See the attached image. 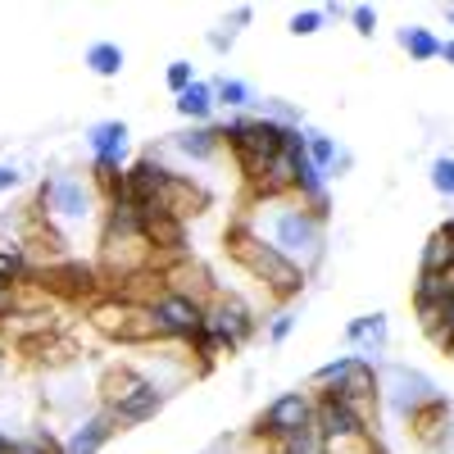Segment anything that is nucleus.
Here are the masks:
<instances>
[{
	"mask_svg": "<svg viewBox=\"0 0 454 454\" xmlns=\"http://www.w3.org/2000/svg\"><path fill=\"white\" fill-rule=\"evenodd\" d=\"M214 100L227 105L232 114H241L246 105H254V91H250V82H241V78H218V82H214Z\"/></svg>",
	"mask_w": 454,
	"mask_h": 454,
	"instance_id": "4be33fe9",
	"label": "nucleus"
},
{
	"mask_svg": "<svg viewBox=\"0 0 454 454\" xmlns=\"http://www.w3.org/2000/svg\"><path fill=\"white\" fill-rule=\"evenodd\" d=\"M173 105H177V114H182L186 123H214V105H218V100H214V82H200V78H196Z\"/></svg>",
	"mask_w": 454,
	"mask_h": 454,
	"instance_id": "f3484780",
	"label": "nucleus"
},
{
	"mask_svg": "<svg viewBox=\"0 0 454 454\" xmlns=\"http://www.w3.org/2000/svg\"><path fill=\"white\" fill-rule=\"evenodd\" d=\"M323 19H327V10H300V14H291V32L314 36V32H323Z\"/></svg>",
	"mask_w": 454,
	"mask_h": 454,
	"instance_id": "bb28decb",
	"label": "nucleus"
},
{
	"mask_svg": "<svg viewBox=\"0 0 454 454\" xmlns=\"http://www.w3.org/2000/svg\"><path fill=\"white\" fill-rule=\"evenodd\" d=\"M291 332H295V314H291V309H278L273 323H269V340H273V346H282Z\"/></svg>",
	"mask_w": 454,
	"mask_h": 454,
	"instance_id": "c85d7f7f",
	"label": "nucleus"
},
{
	"mask_svg": "<svg viewBox=\"0 0 454 454\" xmlns=\"http://www.w3.org/2000/svg\"><path fill=\"white\" fill-rule=\"evenodd\" d=\"M377 400H387V409L395 413V419H413V413H423L432 400H441V391L419 368L387 364L382 372H377Z\"/></svg>",
	"mask_w": 454,
	"mask_h": 454,
	"instance_id": "423d86ee",
	"label": "nucleus"
},
{
	"mask_svg": "<svg viewBox=\"0 0 454 454\" xmlns=\"http://www.w3.org/2000/svg\"><path fill=\"white\" fill-rule=\"evenodd\" d=\"M114 432H119V423H114L105 409H96V413H87V419L68 432L64 454H100V450L109 445V436H114Z\"/></svg>",
	"mask_w": 454,
	"mask_h": 454,
	"instance_id": "4468645a",
	"label": "nucleus"
},
{
	"mask_svg": "<svg viewBox=\"0 0 454 454\" xmlns=\"http://www.w3.org/2000/svg\"><path fill=\"white\" fill-rule=\"evenodd\" d=\"M150 318H155L160 340H186V346H192V340L209 327V300L168 286L155 305H150Z\"/></svg>",
	"mask_w": 454,
	"mask_h": 454,
	"instance_id": "39448f33",
	"label": "nucleus"
},
{
	"mask_svg": "<svg viewBox=\"0 0 454 454\" xmlns=\"http://www.w3.org/2000/svg\"><path fill=\"white\" fill-rule=\"evenodd\" d=\"M445 23H454V5H450V10H445Z\"/></svg>",
	"mask_w": 454,
	"mask_h": 454,
	"instance_id": "4c0bfd02",
	"label": "nucleus"
},
{
	"mask_svg": "<svg viewBox=\"0 0 454 454\" xmlns=\"http://www.w3.org/2000/svg\"><path fill=\"white\" fill-rule=\"evenodd\" d=\"M128 123L123 119H105V123H91L87 128V145H91V160H105V164H123L128 160ZM128 168V164H123Z\"/></svg>",
	"mask_w": 454,
	"mask_h": 454,
	"instance_id": "ddd939ff",
	"label": "nucleus"
},
{
	"mask_svg": "<svg viewBox=\"0 0 454 454\" xmlns=\"http://www.w3.org/2000/svg\"><path fill=\"white\" fill-rule=\"evenodd\" d=\"M173 182H177V173L155 155V150L128 164V192H132V200H137V205H141V200H164Z\"/></svg>",
	"mask_w": 454,
	"mask_h": 454,
	"instance_id": "9b49d317",
	"label": "nucleus"
},
{
	"mask_svg": "<svg viewBox=\"0 0 454 454\" xmlns=\"http://www.w3.org/2000/svg\"><path fill=\"white\" fill-rule=\"evenodd\" d=\"M305 155H309V164H314V168H323V173H327L336 160L346 164V155L336 150V141H332L327 132H314V128H305Z\"/></svg>",
	"mask_w": 454,
	"mask_h": 454,
	"instance_id": "412c9836",
	"label": "nucleus"
},
{
	"mask_svg": "<svg viewBox=\"0 0 454 454\" xmlns=\"http://www.w3.org/2000/svg\"><path fill=\"white\" fill-rule=\"evenodd\" d=\"M209 332L223 346V355H237V350L250 346V336L259 332V318H254V309L246 305L241 295H218V300H209Z\"/></svg>",
	"mask_w": 454,
	"mask_h": 454,
	"instance_id": "6e6552de",
	"label": "nucleus"
},
{
	"mask_svg": "<svg viewBox=\"0 0 454 454\" xmlns=\"http://www.w3.org/2000/svg\"><path fill=\"white\" fill-rule=\"evenodd\" d=\"M445 269H454V241L436 227V232L427 237V246H423V269L419 273H445Z\"/></svg>",
	"mask_w": 454,
	"mask_h": 454,
	"instance_id": "aec40b11",
	"label": "nucleus"
},
{
	"mask_svg": "<svg viewBox=\"0 0 454 454\" xmlns=\"http://www.w3.org/2000/svg\"><path fill=\"white\" fill-rule=\"evenodd\" d=\"M100 269L96 263H82V259H55V263H36V282L32 286H46V295H68V300H91L100 295Z\"/></svg>",
	"mask_w": 454,
	"mask_h": 454,
	"instance_id": "1a4fd4ad",
	"label": "nucleus"
},
{
	"mask_svg": "<svg viewBox=\"0 0 454 454\" xmlns=\"http://www.w3.org/2000/svg\"><path fill=\"white\" fill-rule=\"evenodd\" d=\"M441 59H445V64H454V42H441Z\"/></svg>",
	"mask_w": 454,
	"mask_h": 454,
	"instance_id": "e433bc0d",
	"label": "nucleus"
},
{
	"mask_svg": "<svg viewBox=\"0 0 454 454\" xmlns=\"http://www.w3.org/2000/svg\"><path fill=\"white\" fill-rule=\"evenodd\" d=\"M305 423H314V395L309 391H282L278 400L263 404V413L254 419V436L282 441V436L300 432Z\"/></svg>",
	"mask_w": 454,
	"mask_h": 454,
	"instance_id": "9d476101",
	"label": "nucleus"
},
{
	"mask_svg": "<svg viewBox=\"0 0 454 454\" xmlns=\"http://www.w3.org/2000/svg\"><path fill=\"white\" fill-rule=\"evenodd\" d=\"M105 214V200L96 192L91 173H51L42 186H36V218L68 241V232L96 223Z\"/></svg>",
	"mask_w": 454,
	"mask_h": 454,
	"instance_id": "f03ea898",
	"label": "nucleus"
},
{
	"mask_svg": "<svg viewBox=\"0 0 454 454\" xmlns=\"http://www.w3.org/2000/svg\"><path fill=\"white\" fill-rule=\"evenodd\" d=\"M350 364H355V355H336L332 364H323V368H314V387H332V382H336V377H340V372H346Z\"/></svg>",
	"mask_w": 454,
	"mask_h": 454,
	"instance_id": "cd10ccee",
	"label": "nucleus"
},
{
	"mask_svg": "<svg viewBox=\"0 0 454 454\" xmlns=\"http://www.w3.org/2000/svg\"><path fill=\"white\" fill-rule=\"evenodd\" d=\"M346 340L355 346L359 359L377 364V359L387 355V340H391V323H387V314H364V318H355V323L346 327Z\"/></svg>",
	"mask_w": 454,
	"mask_h": 454,
	"instance_id": "f8f14e48",
	"label": "nucleus"
},
{
	"mask_svg": "<svg viewBox=\"0 0 454 454\" xmlns=\"http://www.w3.org/2000/svg\"><path fill=\"white\" fill-rule=\"evenodd\" d=\"M432 340H436V346H441L445 355H454V300H450V305H445V318H441V332H436Z\"/></svg>",
	"mask_w": 454,
	"mask_h": 454,
	"instance_id": "7c9ffc66",
	"label": "nucleus"
},
{
	"mask_svg": "<svg viewBox=\"0 0 454 454\" xmlns=\"http://www.w3.org/2000/svg\"><path fill=\"white\" fill-rule=\"evenodd\" d=\"M432 192L436 196H445V200H454V155H441V160H432Z\"/></svg>",
	"mask_w": 454,
	"mask_h": 454,
	"instance_id": "393cba45",
	"label": "nucleus"
},
{
	"mask_svg": "<svg viewBox=\"0 0 454 454\" xmlns=\"http://www.w3.org/2000/svg\"><path fill=\"white\" fill-rule=\"evenodd\" d=\"M192 82H196V64H192V59H173V64L164 68V87H168L173 96H182Z\"/></svg>",
	"mask_w": 454,
	"mask_h": 454,
	"instance_id": "a878e982",
	"label": "nucleus"
},
{
	"mask_svg": "<svg viewBox=\"0 0 454 454\" xmlns=\"http://www.w3.org/2000/svg\"><path fill=\"white\" fill-rule=\"evenodd\" d=\"M87 68L96 78H119L123 73V46L119 42H91L87 46Z\"/></svg>",
	"mask_w": 454,
	"mask_h": 454,
	"instance_id": "6ab92c4d",
	"label": "nucleus"
},
{
	"mask_svg": "<svg viewBox=\"0 0 454 454\" xmlns=\"http://www.w3.org/2000/svg\"><path fill=\"white\" fill-rule=\"evenodd\" d=\"M395 42L409 51V59H419V64L441 59V36H436V32H427V27H419V23H404V27L395 32Z\"/></svg>",
	"mask_w": 454,
	"mask_h": 454,
	"instance_id": "a211bd4d",
	"label": "nucleus"
},
{
	"mask_svg": "<svg viewBox=\"0 0 454 454\" xmlns=\"http://www.w3.org/2000/svg\"><path fill=\"white\" fill-rule=\"evenodd\" d=\"M209 46L214 51H232V32H209Z\"/></svg>",
	"mask_w": 454,
	"mask_h": 454,
	"instance_id": "473e14b6",
	"label": "nucleus"
},
{
	"mask_svg": "<svg viewBox=\"0 0 454 454\" xmlns=\"http://www.w3.org/2000/svg\"><path fill=\"white\" fill-rule=\"evenodd\" d=\"M254 237H263L273 250H282L291 263H300V269H314V263L323 259V218L309 214L305 205H300L295 196H273V200H254V209L241 218Z\"/></svg>",
	"mask_w": 454,
	"mask_h": 454,
	"instance_id": "f257e3e1",
	"label": "nucleus"
},
{
	"mask_svg": "<svg viewBox=\"0 0 454 454\" xmlns=\"http://www.w3.org/2000/svg\"><path fill=\"white\" fill-rule=\"evenodd\" d=\"M19 454H64V441L51 427H36L27 441H19Z\"/></svg>",
	"mask_w": 454,
	"mask_h": 454,
	"instance_id": "b1692460",
	"label": "nucleus"
},
{
	"mask_svg": "<svg viewBox=\"0 0 454 454\" xmlns=\"http://www.w3.org/2000/svg\"><path fill=\"white\" fill-rule=\"evenodd\" d=\"M278 454H323V441H318L314 423H305L300 432L282 436V441H278Z\"/></svg>",
	"mask_w": 454,
	"mask_h": 454,
	"instance_id": "5701e85b",
	"label": "nucleus"
},
{
	"mask_svg": "<svg viewBox=\"0 0 454 454\" xmlns=\"http://www.w3.org/2000/svg\"><path fill=\"white\" fill-rule=\"evenodd\" d=\"M227 254H232L241 269L254 278V282H263L278 300H295L300 291L309 286V273L300 269V263H291L282 250H273L263 237H254L250 227L237 218L232 227H227Z\"/></svg>",
	"mask_w": 454,
	"mask_h": 454,
	"instance_id": "7ed1b4c3",
	"label": "nucleus"
},
{
	"mask_svg": "<svg viewBox=\"0 0 454 454\" xmlns=\"http://www.w3.org/2000/svg\"><path fill=\"white\" fill-rule=\"evenodd\" d=\"M23 182V173L14 164H0V192H14V186Z\"/></svg>",
	"mask_w": 454,
	"mask_h": 454,
	"instance_id": "2f4dec72",
	"label": "nucleus"
},
{
	"mask_svg": "<svg viewBox=\"0 0 454 454\" xmlns=\"http://www.w3.org/2000/svg\"><path fill=\"white\" fill-rule=\"evenodd\" d=\"M350 23H355L359 36H372V32H377V10H372V5H355V10H350Z\"/></svg>",
	"mask_w": 454,
	"mask_h": 454,
	"instance_id": "c756f323",
	"label": "nucleus"
},
{
	"mask_svg": "<svg viewBox=\"0 0 454 454\" xmlns=\"http://www.w3.org/2000/svg\"><path fill=\"white\" fill-rule=\"evenodd\" d=\"M137 309H141V305L123 300L119 291H109V295H100L96 305H91V327L105 332V336H114V340H123V332H128V323L137 318Z\"/></svg>",
	"mask_w": 454,
	"mask_h": 454,
	"instance_id": "dca6fc26",
	"label": "nucleus"
},
{
	"mask_svg": "<svg viewBox=\"0 0 454 454\" xmlns=\"http://www.w3.org/2000/svg\"><path fill=\"white\" fill-rule=\"evenodd\" d=\"M168 145L177 150L182 160H192V164H209L218 150H223V141H218V128L214 123H192V128H182V132H173L168 137Z\"/></svg>",
	"mask_w": 454,
	"mask_h": 454,
	"instance_id": "2eb2a0df",
	"label": "nucleus"
},
{
	"mask_svg": "<svg viewBox=\"0 0 454 454\" xmlns=\"http://www.w3.org/2000/svg\"><path fill=\"white\" fill-rule=\"evenodd\" d=\"M100 400H105V413H109L119 427H137V423H150V419H155V413L168 404V391H164L150 372L119 364V368L105 372Z\"/></svg>",
	"mask_w": 454,
	"mask_h": 454,
	"instance_id": "20e7f679",
	"label": "nucleus"
},
{
	"mask_svg": "<svg viewBox=\"0 0 454 454\" xmlns=\"http://www.w3.org/2000/svg\"><path fill=\"white\" fill-rule=\"evenodd\" d=\"M250 19H254V10H250V5H237V14H232V23H241V27H246Z\"/></svg>",
	"mask_w": 454,
	"mask_h": 454,
	"instance_id": "c9c22d12",
	"label": "nucleus"
},
{
	"mask_svg": "<svg viewBox=\"0 0 454 454\" xmlns=\"http://www.w3.org/2000/svg\"><path fill=\"white\" fill-rule=\"evenodd\" d=\"M314 432L323 441V450H340L350 441H368V409L340 400L332 391H323L314 400Z\"/></svg>",
	"mask_w": 454,
	"mask_h": 454,
	"instance_id": "0eeeda50",
	"label": "nucleus"
},
{
	"mask_svg": "<svg viewBox=\"0 0 454 454\" xmlns=\"http://www.w3.org/2000/svg\"><path fill=\"white\" fill-rule=\"evenodd\" d=\"M0 454H19V441L10 432H0Z\"/></svg>",
	"mask_w": 454,
	"mask_h": 454,
	"instance_id": "72a5a7b5",
	"label": "nucleus"
},
{
	"mask_svg": "<svg viewBox=\"0 0 454 454\" xmlns=\"http://www.w3.org/2000/svg\"><path fill=\"white\" fill-rule=\"evenodd\" d=\"M441 445H445V454H454V413H450V427H445V436H441Z\"/></svg>",
	"mask_w": 454,
	"mask_h": 454,
	"instance_id": "f704fd0d",
	"label": "nucleus"
}]
</instances>
